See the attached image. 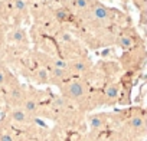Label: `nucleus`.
Listing matches in <instances>:
<instances>
[{
  "label": "nucleus",
  "instance_id": "obj_6",
  "mask_svg": "<svg viewBox=\"0 0 147 141\" xmlns=\"http://www.w3.org/2000/svg\"><path fill=\"white\" fill-rule=\"evenodd\" d=\"M105 122H107L105 114H95V115H91V117L88 118V125H90V128H91L92 132L101 131V130L104 128Z\"/></svg>",
  "mask_w": 147,
  "mask_h": 141
},
{
  "label": "nucleus",
  "instance_id": "obj_5",
  "mask_svg": "<svg viewBox=\"0 0 147 141\" xmlns=\"http://www.w3.org/2000/svg\"><path fill=\"white\" fill-rule=\"evenodd\" d=\"M118 97H120V85L118 84H110L104 91V102L111 105L118 99Z\"/></svg>",
  "mask_w": 147,
  "mask_h": 141
},
{
  "label": "nucleus",
  "instance_id": "obj_4",
  "mask_svg": "<svg viewBox=\"0 0 147 141\" xmlns=\"http://www.w3.org/2000/svg\"><path fill=\"white\" fill-rule=\"evenodd\" d=\"M10 120L13 122L19 124V125H28V124L32 122V117L28 112H25L20 107L12 108V111H10Z\"/></svg>",
  "mask_w": 147,
  "mask_h": 141
},
{
  "label": "nucleus",
  "instance_id": "obj_15",
  "mask_svg": "<svg viewBox=\"0 0 147 141\" xmlns=\"http://www.w3.org/2000/svg\"><path fill=\"white\" fill-rule=\"evenodd\" d=\"M36 78L39 79V82H43V84H46V82L49 81V74L46 72L45 69H39L38 72H36Z\"/></svg>",
  "mask_w": 147,
  "mask_h": 141
},
{
  "label": "nucleus",
  "instance_id": "obj_1",
  "mask_svg": "<svg viewBox=\"0 0 147 141\" xmlns=\"http://www.w3.org/2000/svg\"><path fill=\"white\" fill-rule=\"evenodd\" d=\"M61 91L63 95L62 98H65L66 101L77 102V104L85 101L88 97V85L81 79H72V81L62 84Z\"/></svg>",
  "mask_w": 147,
  "mask_h": 141
},
{
  "label": "nucleus",
  "instance_id": "obj_16",
  "mask_svg": "<svg viewBox=\"0 0 147 141\" xmlns=\"http://www.w3.org/2000/svg\"><path fill=\"white\" fill-rule=\"evenodd\" d=\"M15 7H16L19 12H23V10L26 9V5H25L23 0H15Z\"/></svg>",
  "mask_w": 147,
  "mask_h": 141
},
{
  "label": "nucleus",
  "instance_id": "obj_13",
  "mask_svg": "<svg viewBox=\"0 0 147 141\" xmlns=\"http://www.w3.org/2000/svg\"><path fill=\"white\" fill-rule=\"evenodd\" d=\"M0 141H15V135L9 130H0Z\"/></svg>",
  "mask_w": 147,
  "mask_h": 141
},
{
  "label": "nucleus",
  "instance_id": "obj_12",
  "mask_svg": "<svg viewBox=\"0 0 147 141\" xmlns=\"http://www.w3.org/2000/svg\"><path fill=\"white\" fill-rule=\"evenodd\" d=\"M53 68L56 69H63V70H69V63L65 59H55L53 60Z\"/></svg>",
  "mask_w": 147,
  "mask_h": 141
},
{
  "label": "nucleus",
  "instance_id": "obj_9",
  "mask_svg": "<svg viewBox=\"0 0 147 141\" xmlns=\"http://www.w3.org/2000/svg\"><path fill=\"white\" fill-rule=\"evenodd\" d=\"M91 0H72V6L77 10H90L91 6Z\"/></svg>",
  "mask_w": 147,
  "mask_h": 141
},
{
  "label": "nucleus",
  "instance_id": "obj_10",
  "mask_svg": "<svg viewBox=\"0 0 147 141\" xmlns=\"http://www.w3.org/2000/svg\"><path fill=\"white\" fill-rule=\"evenodd\" d=\"M118 45H120L121 49L127 50L128 48H131V45H133V39H131L130 36H121V38L118 39Z\"/></svg>",
  "mask_w": 147,
  "mask_h": 141
},
{
  "label": "nucleus",
  "instance_id": "obj_3",
  "mask_svg": "<svg viewBox=\"0 0 147 141\" xmlns=\"http://www.w3.org/2000/svg\"><path fill=\"white\" fill-rule=\"evenodd\" d=\"M91 16L95 22L102 25V23H105L111 19V12H110V9H107L102 5H95V6L91 7Z\"/></svg>",
  "mask_w": 147,
  "mask_h": 141
},
{
  "label": "nucleus",
  "instance_id": "obj_18",
  "mask_svg": "<svg viewBox=\"0 0 147 141\" xmlns=\"http://www.w3.org/2000/svg\"><path fill=\"white\" fill-rule=\"evenodd\" d=\"M74 141H84V140H82V138H80V137H78V138H75V140H74Z\"/></svg>",
  "mask_w": 147,
  "mask_h": 141
},
{
  "label": "nucleus",
  "instance_id": "obj_19",
  "mask_svg": "<svg viewBox=\"0 0 147 141\" xmlns=\"http://www.w3.org/2000/svg\"><path fill=\"white\" fill-rule=\"evenodd\" d=\"M36 2H39V0H36Z\"/></svg>",
  "mask_w": 147,
  "mask_h": 141
},
{
  "label": "nucleus",
  "instance_id": "obj_7",
  "mask_svg": "<svg viewBox=\"0 0 147 141\" xmlns=\"http://www.w3.org/2000/svg\"><path fill=\"white\" fill-rule=\"evenodd\" d=\"M69 69H72L74 72L82 74V72H85V70L88 69V62H87V60H82V59L75 60L74 63H71V65H69Z\"/></svg>",
  "mask_w": 147,
  "mask_h": 141
},
{
  "label": "nucleus",
  "instance_id": "obj_17",
  "mask_svg": "<svg viewBox=\"0 0 147 141\" xmlns=\"http://www.w3.org/2000/svg\"><path fill=\"white\" fill-rule=\"evenodd\" d=\"M6 84V74L0 69V85H5Z\"/></svg>",
  "mask_w": 147,
  "mask_h": 141
},
{
  "label": "nucleus",
  "instance_id": "obj_2",
  "mask_svg": "<svg viewBox=\"0 0 147 141\" xmlns=\"http://www.w3.org/2000/svg\"><path fill=\"white\" fill-rule=\"evenodd\" d=\"M127 131L131 135H144L146 132V118L143 114H134L127 120Z\"/></svg>",
  "mask_w": 147,
  "mask_h": 141
},
{
  "label": "nucleus",
  "instance_id": "obj_8",
  "mask_svg": "<svg viewBox=\"0 0 147 141\" xmlns=\"http://www.w3.org/2000/svg\"><path fill=\"white\" fill-rule=\"evenodd\" d=\"M68 74H69V70H63V69H56L53 68L52 69V74L49 75V78L52 77L53 81H65L68 78Z\"/></svg>",
  "mask_w": 147,
  "mask_h": 141
},
{
  "label": "nucleus",
  "instance_id": "obj_14",
  "mask_svg": "<svg viewBox=\"0 0 147 141\" xmlns=\"http://www.w3.org/2000/svg\"><path fill=\"white\" fill-rule=\"evenodd\" d=\"M68 16H69V13H68V10L65 7H61V9H56L55 10V17L59 19V20H66Z\"/></svg>",
  "mask_w": 147,
  "mask_h": 141
},
{
  "label": "nucleus",
  "instance_id": "obj_11",
  "mask_svg": "<svg viewBox=\"0 0 147 141\" xmlns=\"http://www.w3.org/2000/svg\"><path fill=\"white\" fill-rule=\"evenodd\" d=\"M12 40H15V42H25V40H26L25 32H23L22 29H16V30L13 32V35H12Z\"/></svg>",
  "mask_w": 147,
  "mask_h": 141
}]
</instances>
